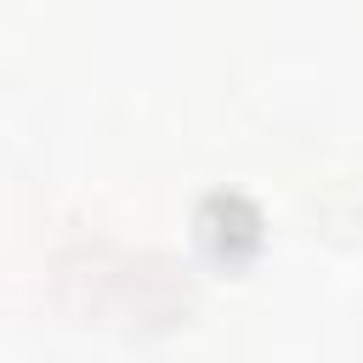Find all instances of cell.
<instances>
[{
	"label": "cell",
	"instance_id": "obj_1",
	"mask_svg": "<svg viewBox=\"0 0 363 363\" xmlns=\"http://www.w3.org/2000/svg\"><path fill=\"white\" fill-rule=\"evenodd\" d=\"M199 238H204V250L238 261V255L255 250V238H261V216H255V204L238 199V193H210V199L199 204Z\"/></svg>",
	"mask_w": 363,
	"mask_h": 363
}]
</instances>
